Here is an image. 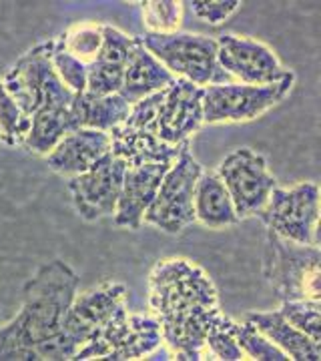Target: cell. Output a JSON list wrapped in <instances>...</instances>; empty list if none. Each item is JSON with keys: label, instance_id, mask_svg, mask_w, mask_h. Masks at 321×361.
I'll return each instance as SVG.
<instances>
[{"label": "cell", "instance_id": "44dd1931", "mask_svg": "<svg viewBox=\"0 0 321 361\" xmlns=\"http://www.w3.org/2000/svg\"><path fill=\"white\" fill-rule=\"evenodd\" d=\"M73 113L78 129H97L109 133L127 121L131 104L121 94L92 97L89 92H78Z\"/></svg>", "mask_w": 321, "mask_h": 361}, {"label": "cell", "instance_id": "f546056e", "mask_svg": "<svg viewBox=\"0 0 321 361\" xmlns=\"http://www.w3.org/2000/svg\"><path fill=\"white\" fill-rule=\"evenodd\" d=\"M123 77H125V68L95 61L92 65H89V71H87V89H85V92H89L92 97L119 94V90L123 87Z\"/></svg>", "mask_w": 321, "mask_h": 361}, {"label": "cell", "instance_id": "ba28073f", "mask_svg": "<svg viewBox=\"0 0 321 361\" xmlns=\"http://www.w3.org/2000/svg\"><path fill=\"white\" fill-rule=\"evenodd\" d=\"M296 85V73L273 85H209L203 89V123H247L279 104Z\"/></svg>", "mask_w": 321, "mask_h": 361}, {"label": "cell", "instance_id": "d6986e66", "mask_svg": "<svg viewBox=\"0 0 321 361\" xmlns=\"http://www.w3.org/2000/svg\"><path fill=\"white\" fill-rule=\"evenodd\" d=\"M245 322H249L257 331L269 339L281 349L289 360L296 361H320L321 343L311 341L305 334H301L297 327L287 322L279 310L273 311H251L245 315Z\"/></svg>", "mask_w": 321, "mask_h": 361}, {"label": "cell", "instance_id": "3957f363", "mask_svg": "<svg viewBox=\"0 0 321 361\" xmlns=\"http://www.w3.org/2000/svg\"><path fill=\"white\" fill-rule=\"evenodd\" d=\"M263 275L279 301H321L320 247L301 245L267 229Z\"/></svg>", "mask_w": 321, "mask_h": 361}, {"label": "cell", "instance_id": "ac0fdd59", "mask_svg": "<svg viewBox=\"0 0 321 361\" xmlns=\"http://www.w3.org/2000/svg\"><path fill=\"white\" fill-rule=\"evenodd\" d=\"M173 80L175 77L143 47L141 39L135 37V47L125 66L123 87L119 90V94L128 104H135L155 92L165 90Z\"/></svg>", "mask_w": 321, "mask_h": 361}, {"label": "cell", "instance_id": "6da1fadb", "mask_svg": "<svg viewBox=\"0 0 321 361\" xmlns=\"http://www.w3.org/2000/svg\"><path fill=\"white\" fill-rule=\"evenodd\" d=\"M149 310L179 361L205 360L207 336L225 317L209 273L185 257L157 261L149 275Z\"/></svg>", "mask_w": 321, "mask_h": 361}, {"label": "cell", "instance_id": "7a4b0ae2", "mask_svg": "<svg viewBox=\"0 0 321 361\" xmlns=\"http://www.w3.org/2000/svg\"><path fill=\"white\" fill-rule=\"evenodd\" d=\"M78 283L63 259L40 265L23 287V310L0 325V361H63L61 334Z\"/></svg>", "mask_w": 321, "mask_h": 361}, {"label": "cell", "instance_id": "8992f818", "mask_svg": "<svg viewBox=\"0 0 321 361\" xmlns=\"http://www.w3.org/2000/svg\"><path fill=\"white\" fill-rule=\"evenodd\" d=\"M127 297V287L113 281H104L83 293H77L63 323V360H77L83 349L97 341L119 317L128 313Z\"/></svg>", "mask_w": 321, "mask_h": 361}, {"label": "cell", "instance_id": "83f0119b", "mask_svg": "<svg viewBox=\"0 0 321 361\" xmlns=\"http://www.w3.org/2000/svg\"><path fill=\"white\" fill-rule=\"evenodd\" d=\"M205 349L213 355V360H247L241 345L237 343V337H235V322H233L231 317H227V315L209 331V336L205 339Z\"/></svg>", "mask_w": 321, "mask_h": 361}, {"label": "cell", "instance_id": "2e32d148", "mask_svg": "<svg viewBox=\"0 0 321 361\" xmlns=\"http://www.w3.org/2000/svg\"><path fill=\"white\" fill-rule=\"evenodd\" d=\"M171 165H143L127 167L121 197L115 209V225L137 231L143 225L145 213L153 203L159 185Z\"/></svg>", "mask_w": 321, "mask_h": 361}, {"label": "cell", "instance_id": "277c9868", "mask_svg": "<svg viewBox=\"0 0 321 361\" xmlns=\"http://www.w3.org/2000/svg\"><path fill=\"white\" fill-rule=\"evenodd\" d=\"M2 82L30 118L40 111L73 109L77 99V94L64 85L52 66L51 40L28 49L11 66Z\"/></svg>", "mask_w": 321, "mask_h": 361}, {"label": "cell", "instance_id": "d4e9b609", "mask_svg": "<svg viewBox=\"0 0 321 361\" xmlns=\"http://www.w3.org/2000/svg\"><path fill=\"white\" fill-rule=\"evenodd\" d=\"M143 13V25L147 32L171 35L179 32L183 18V2L179 0H145L139 2Z\"/></svg>", "mask_w": 321, "mask_h": 361}, {"label": "cell", "instance_id": "4dcf8cb0", "mask_svg": "<svg viewBox=\"0 0 321 361\" xmlns=\"http://www.w3.org/2000/svg\"><path fill=\"white\" fill-rule=\"evenodd\" d=\"M133 47H135V37H128V35H125L123 30H119L115 26L104 25L103 47H101V52H99L97 61L104 63V65L125 68Z\"/></svg>", "mask_w": 321, "mask_h": 361}, {"label": "cell", "instance_id": "8fae6325", "mask_svg": "<svg viewBox=\"0 0 321 361\" xmlns=\"http://www.w3.org/2000/svg\"><path fill=\"white\" fill-rule=\"evenodd\" d=\"M127 165L113 153L97 161L89 171L68 179V191L78 217L99 221L115 215Z\"/></svg>", "mask_w": 321, "mask_h": 361}, {"label": "cell", "instance_id": "30bf717a", "mask_svg": "<svg viewBox=\"0 0 321 361\" xmlns=\"http://www.w3.org/2000/svg\"><path fill=\"white\" fill-rule=\"evenodd\" d=\"M215 173L231 197L239 221L257 217L267 203L271 191L277 187V179L269 171L267 159L249 147L229 153L219 163Z\"/></svg>", "mask_w": 321, "mask_h": 361}, {"label": "cell", "instance_id": "4316f807", "mask_svg": "<svg viewBox=\"0 0 321 361\" xmlns=\"http://www.w3.org/2000/svg\"><path fill=\"white\" fill-rule=\"evenodd\" d=\"M235 337L237 343L243 349L247 360L257 361H287L289 357L283 353L281 349L275 343H271L267 337L261 331H257L255 327L249 322H235Z\"/></svg>", "mask_w": 321, "mask_h": 361}, {"label": "cell", "instance_id": "9c48e42d", "mask_svg": "<svg viewBox=\"0 0 321 361\" xmlns=\"http://www.w3.org/2000/svg\"><path fill=\"white\" fill-rule=\"evenodd\" d=\"M320 185L303 180L289 189L275 187L257 217L289 241L320 247Z\"/></svg>", "mask_w": 321, "mask_h": 361}, {"label": "cell", "instance_id": "4fadbf2b", "mask_svg": "<svg viewBox=\"0 0 321 361\" xmlns=\"http://www.w3.org/2000/svg\"><path fill=\"white\" fill-rule=\"evenodd\" d=\"M217 59L221 68L243 85H273L293 71L279 61L267 44L239 35H221L217 39Z\"/></svg>", "mask_w": 321, "mask_h": 361}, {"label": "cell", "instance_id": "52a82bcc", "mask_svg": "<svg viewBox=\"0 0 321 361\" xmlns=\"http://www.w3.org/2000/svg\"><path fill=\"white\" fill-rule=\"evenodd\" d=\"M203 167L193 157L189 141L183 142L179 159L169 167L165 177L159 185L153 203L147 209L143 223L153 225L169 235H177L185 231L195 223V185L201 177Z\"/></svg>", "mask_w": 321, "mask_h": 361}, {"label": "cell", "instance_id": "9a60e30c", "mask_svg": "<svg viewBox=\"0 0 321 361\" xmlns=\"http://www.w3.org/2000/svg\"><path fill=\"white\" fill-rule=\"evenodd\" d=\"M109 153H111L109 133L97 129H77L63 137L44 159L51 171L71 179L89 171L97 161H101Z\"/></svg>", "mask_w": 321, "mask_h": 361}, {"label": "cell", "instance_id": "e0dca14e", "mask_svg": "<svg viewBox=\"0 0 321 361\" xmlns=\"http://www.w3.org/2000/svg\"><path fill=\"white\" fill-rule=\"evenodd\" d=\"M111 137V153L125 161L127 167H143V165H173L181 155V145H169L161 141L147 130L133 129L125 123L113 130Z\"/></svg>", "mask_w": 321, "mask_h": 361}, {"label": "cell", "instance_id": "f1b7e54d", "mask_svg": "<svg viewBox=\"0 0 321 361\" xmlns=\"http://www.w3.org/2000/svg\"><path fill=\"white\" fill-rule=\"evenodd\" d=\"M51 61L56 75L61 77L64 85L73 90L75 94L85 92L87 89V71L89 66L83 65L80 61H77L75 56H71L68 52L63 51L59 47L56 39H51Z\"/></svg>", "mask_w": 321, "mask_h": 361}, {"label": "cell", "instance_id": "5bb4252c", "mask_svg": "<svg viewBox=\"0 0 321 361\" xmlns=\"http://www.w3.org/2000/svg\"><path fill=\"white\" fill-rule=\"evenodd\" d=\"M203 123V89L175 78L167 89L157 92L155 135L169 145H181L201 129Z\"/></svg>", "mask_w": 321, "mask_h": 361}, {"label": "cell", "instance_id": "484cf974", "mask_svg": "<svg viewBox=\"0 0 321 361\" xmlns=\"http://www.w3.org/2000/svg\"><path fill=\"white\" fill-rule=\"evenodd\" d=\"M279 311L287 322L301 334H305L311 341L321 343V301H283Z\"/></svg>", "mask_w": 321, "mask_h": 361}, {"label": "cell", "instance_id": "7c38bea8", "mask_svg": "<svg viewBox=\"0 0 321 361\" xmlns=\"http://www.w3.org/2000/svg\"><path fill=\"white\" fill-rule=\"evenodd\" d=\"M161 327L153 315L145 317L125 313L97 341L83 349L77 355V361L143 360L145 355H151L155 349L161 348Z\"/></svg>", "mask_w": 321, "mask_h": 361}, {"label": "cell", "instance_id": "1f68e13d", "mask_svg": "<svg viewBox=\"0 0 321 361\" xmlns=\"http://www.w3.org/2000/svg\"><path fill=\"white\" fill-rule=\"evenodd\" d=\"M185 4H189L191 13L199 20L215 26L225 23L229 16H233L241 8L239 0H191V2H185Z\"/></svg>", "mask_w": 321, "mask_h": 361}, {"label": "cell", "instance_id": "5b68a950", "mask_svg": "<svg viewBox=\"0 0 321 361\" xmlns=\"http://www.w3.org/2000/svg\"><path fill=\"white\" fill-rule=\"evenodd\" d=\"M139 39L143 47L175 78L193 82L201 89L209 85L235 82L219 65L217 39L181 30L171 35L145 32Z\"/></svg>", "mask_w": 321, "mask_h": 361}, {"label": "cell", "instance_id": "7402d4cb", "mask_svg": "<svg viewBox=\"0 0 321 361\" xmlns=\"http://www.w3.org/2000/svg\"><path fill=\"white\" fill-rule=\"evenodd\" d=\"M77 129L78 125L73 109L40 111L37 115H32V125H30L23 149H26L30 155L47 157L61 142L63 137Z\"/></svg>", "mask_w": 321, "mask_h": 361}, {"label": "cell", "instance_id": "ffe728a7", "mask_svg": "<svg viewBox=\"0 0 321 361\" xmlns=\"http://www.w3.org/2000/svg\"><path fill=\"white\" fill-rule=\"evenodd\" d=\"M195 219L209 229H225L239 223L231 197L217 173L203 171L195 185Z\"/></svg>", "mask_w": 321, "mask_h": 361}, {"label": "cell", "instance_id": "603a6c76", "mask_svg": "<svg viewBox=\"0 0 321 361\" xmlns=\"http://www.w3.org/2000/svg\"><path fill=\"white\" fill-rule=\"evenodd\" d=\"M104 25L101 23H78L56 37L59 47L75 56L83 65H92L103 47Z\"/></svg>", "mask_w": 321, "mask_h": 361}, {"label": "cell", "instance_id": "cb8c5ba5", "mask_svg": "<svg viewBox=\"0 0 321 361\" xmlns=\"http://www.w3.org/2000/svg\"><path fill=\"white\" fill-rule=\"evenodd\" d=\"M32 118L16 104L4 82L0 80V145L6 147H23L28 137Z\"/></svg>", "mask_w": 321, "mask_h": 361}]
</instances>
